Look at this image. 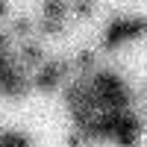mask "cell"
I'll use <instances>...</instances> for the list:
<instances>
[{
    "label": "cell",
    "instance_id": "cell-1",
    "mask_svg": "<svg viewBox=\"0 0 147 147\" xmlns=\"http://www.w3.org/2000/svg\"><path fill=\"white\" fill-rule=\"evenodd\" d=\"M147 35V18H127V15H112L103 30V38H100V50L112 53L118 50L121 44L127 41H138Z\"/></svg>",
    "mask_w": 147,
    "mask_h": 147
},
{
    "label": "cell",
    "instance_id": "cell-2",
    "mask_svg": "<svg viewBox=\"0 0 147 147\" xmlns=\"http://www.w3.org/2000/svg\"><path fill=\"white\" fill-rule=\"evenodd\" d=\"M18 62H24L30 71H35L44 62V44L35 41V38H24L21 47H18Z\"/></svg>",
    "mask_w": 147,
    "mask_h": 147
},
{
    "label": "cell",
    "instance_id": "cell-3",
    "mask_svg": "<svg viewBox=\"0 0 147 147\" xmlns=\"http://www.w3.org/2000/svg\"><path fill=\"white\" fill-rule=\"evenodd\" d=\"M71 68H74V74H85L88 77L97 68V50H77L71 59Z\"/></svg>",
    "mask_w": 147,
    "mask_h": 147
},
{
    "label": "cell",
    "instance_id": "cell-4",
    "mask_svg": "<svg viewBox=\"0 0 147 147\" xmlns=\"http://www.w3.org/2000/svg\"><path fill=\"white\" fill-rule=\"evenodd\" d=\"M41 18H71V0H41Z\"/></svg>",
    "mask_w": 147,
    "mask_h": 147
},
{
    "label": "cell",
    "instance_id": "cell-5",
    "mask_svg": "<svg viewBox=\"0 0 147 147\" xmlns=\"http://www.w3.org/2000/svg\"><path fill=\"white\" fill-rule=\"evenodd\" d=\"M9 32L15 35L18 41H24V38H32V35L38 32V27H35V21H32V18H27V15H18V18H12V24H9Z\"/></svg>",
    "mask_w": 147,
    "mask_h": 147
},
{
    "label": "cell",
    "instance_id": "cell-6",
    "mask_svg": "<svg viewBox=\"0 0 147 147\" xmlns=\"http://www.w3.org/2000/svg\"><path fill=\"white\" fill-rule=\"evenodd\" d=\"M35 27H38V35H44V38H50V35H65V21H59V18H38Z\"/></svg>",
    "mask_w": 147,
    "mask_h": 147
},
{
    "label": "cell",
    "instance_id": "cell-7",
    "mask_svg": "<svg viewBox=\"0 0 147 147\" xmlns=\"http://www.w3.org/2000/svg\"><path fill=\"white\" fill-rule=\"evenodd\" d=\"M0 144L3 147H27V144H32V138L21 136V132H15V129H0Z\"/></svg>",
    "mask_w": 147,
    "mask_h": 147
},
{
    "label": "cell",
    "instance_id": "cell-8",
    "mask_svg": "<svg viewBox=\"0 0 147 147\" xmlns=\"http://www.w3.org/2000/svg\"><path fill=\"white\" fill-rule=\"evenodd\" d=\"M9 15V3H6V0H0V18H6Z\"/></svg>",
    "mask_w": 147,
    "mask_h": 147
}]
</instances>
